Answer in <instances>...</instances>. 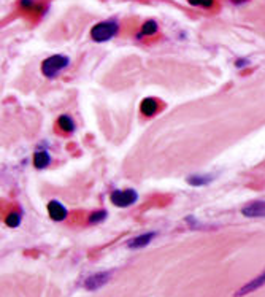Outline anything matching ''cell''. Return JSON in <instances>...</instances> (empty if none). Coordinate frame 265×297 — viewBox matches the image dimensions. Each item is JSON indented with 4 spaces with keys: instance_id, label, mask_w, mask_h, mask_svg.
Instances as JSON below:
<instances>
[{
    "instance_id": "1",
    "label": "cell",
    "mask_w": 265,
    "mask_h": 297,
    "mask_svg": "<svg viewBox=\"0 0 265 297\" xmlns=\"http://www.w3.org/2000/svg\"><path fill=\"white\" fill-rule=\"evenodd\" d=\"M70 64V59L65 57V56H60V54H56V56H51L48 59H45L43 64H42V72L45 76L48 78H53L56 76L60 70H64V68Z\"/></svg>"
},
{
    "instance_id": "2",
    "label": "cell",
    "mask_w": 265,
    "mask_h": 297,
    "mask_svg": "<svg viewBox=\"0 0 265 297\" xmlns=\"http://www.w3.org/2000/svg\"><path fill=\"white\" fill-rule=\"evenodd\" d=\"M118 34V24L113 21H107V23H99L93 27V31H91V37H93V40L102 43V42H107L110 38H113Z\"/></svg>"
},
{
    "instance_id": "3",
    "label": "cell",
    "mask_w": 265,
    "mask_h": 297,
    "mask_svg": "<svg viewBox=\"0 0 265 297\" xmlns=\"http://www.w3.org/2000/svg\"><path fill=\"white\" fill-rule=\"evenodd\" d=\"M111 202L116 207H129L137 201V192L127 189V191H115L111 194Z\"/></svg>"
},
{
    "instance_id": "4",
    "label": "cell",
    "mask_w": 265,
    "mask_h": 297,
    "mask_svg": "<svg viewBox=\"0 0 265 297\" xmlns=\"http://www.w3.org/2000/svg\"><path fill=\"white\" fill-rule=\"evenodd\" d=\"M111 278V272H100L96 275H91L89 278L84 281V288L89 291H96L99 288H102L104 284H107Z\"/></svg>"
},
{
    "instance_id": "5",
    "label": "cell",
    "mask_w": 265,
    "mask_h": 297,
    "mask_svg": "<svg viewBox=\"0 0 265 297\" xmlns=\"http://www.w3.org/2000/svg\"><path fill=\"white\" fill-rule=\"evenodd\" d=\"M48 213L54 221H64L67 216V210L57 201H51L48 204Z\"/></svg>"
},
{
    "instance_id": "6",
    "label": "cell",
    "mask_w": 265,
    "mask_h": 297,
    "mask_svg": "<svg viewBox=\"0 0 265 297\" xmlns=\"http://www.w3.org/2000/svg\"><path fill=\"white\" fill-rule=\"evenodd\" d=\"M244 216L257 218V216H265V202H252L248 207L243 209Z\"/></svg>"
},
{
    "instance_id": "7",
    "label": "cell",
    "mask_w": 265,
    "mask_h": 297,
    "mask_svg": "<svg viewBox=\"0 0 265 297\" xmlns=\"http://www.w3.org/2000/svg\"><path fill=\"white\" fill-rule=\"evenodd\" d=\"M265 284V272L262 275H259L257 278H254L252 281H249L248 284H244L243 288L237 292V297L240 295H244V294H248V292H252V291H256L257 288H260V286Z\"/></svg>"
},
{
    "instance_id": "8",
    "label": "cell",
    "mask_w": 265,
    "mask_h": 297,
    "mask_svg": "<svg viewBox=\"0 0 265 297\" xmlns=\"http://www.w3.org/2000/svg\"><path fill=\"white\" fill-rule=\"evenodd\" d=\"M154 232H149V234H143V235H138L135 237V239L129 240L127 246L129 248H134V250H138V248H143V246H146L152 239H154Z\"/></svg>"
},
{
    "instance_id": "9",
    "label": "cell",
    "mask_w": 265,
    "mask_h": 297,
    "mask_svg": "<svg viewBox=\"0 0 265 297\" xmlns=\"http://www.w3.org/2000/svg\"><path fill=\"white\" fill-rule=\"evenodd\" d=\"M140 110L146 116H152L157 112V102L154 101V98H145L140 105Z\"/></svg>"
},
{
    "instance_id": "10",
    "label": "cell",
    "mask_w": 265,
    "mask_h": 297,
    "mask_svg": "<svg viewBox=\"0 0 265 297\" xmlns=\"http://www.w3.org/2000/svg\"><path fill=\"white\" fill-rule=\"evenodd\" d=\"M49 161H51V157L46 151H38L34 156V165L37 169H45V167L49 165Z\"/></svg>"
},
{
    "instance_id": "11",
    "label": "cell",
    "mask_w": 265,
    "mask_h": 297,
    "mask_svg": "<svg viewBox=\"0 0 265 297\" xmlns=\"http://www.w3.org/2000/svg\"><path fill=\"white\" fill-rule=\"evenodd\" d=\"M57 124H59V127L62 129L64 132H72L73 129H75V126H73V121L70 120L68 116H60L59 120H57Z\"/></svg>"
},
{
    "instance_id": "12",
    "label": "cell",
    "mask_w": 265,
    "mask_h": 297,
    "mask_svg": "<svg viewBox=\"0 0 265 297\" xmlns=\"http://www.w3.org/2000/svg\"><path fill=\"white\" fill-rule=\"evenodd\" d=\"M157 32V24L154 21H146L141 27V35H154Z\"/></svg>"
},
{
    "instance_id": "13",
    "label": "cell",
    "mask_w": 265,
    "mask_h": 297,
    "mask_svg": "<svg viewBox=\"0 0 265 297\" xmlns=\"http://www.w3.org/2000/svg\"><path fill=\"white\" fill-rule=\"evenodd\" d=\"M5 223L10 227H16V226H19V223H21V216H19V213H10L5 218Z\"/></svg>"
},
{
    "instance_id": "14",
    "label": "cell",
    "mask_w": 265,
    "mask_h": 297,
    "mask_svg": "<svg viewBox=\"0 0 265 297\" xmlns=\"http://www.w3.org/2000/svg\"><path fill=\"white\" fill-rule=\"evenodd\" d=\"M107 218V212H104V210H100V212H96V213H93L89 216V223L91 224H97V223H100V221H104Z\"/></svg>"
},
{
    "instance_id": "15",
    "label": "cell",
    "mask_w": 265,
    "mask_h": 297,
    "mask_svg": "<svg viewBox=\"0 0 265 297\" xmlns=\"http://www.w3.org/2000/svg\"><path fill=\"white\" fill-rule=\"evenodd\" d=\"M188 2L194 7H202V8H211L215 5V0H188Z\"/></svg>"
},
{
    "instance_id": "16",
    "label": "cell",
    "mask_w": 265,
    "mask_h": 297,
    "mask_svg": "<svg viewBox=\"0 0 265 297\" xmlns=\"http://www.w3.org/2000/svg\"><path fill=\"white\" fill-rule=\"evenodd\" d=\"M188 181L191 184H194V186H202V184H205L207 181H210V176H191Z\"/></svg>"
},
{
    "instance_id": "17",
    "label": "cell",
    "mask_w": 265,
    "mask_h": 297,
    "mask_svg": "<svg viewBox=\"0 0 265 297\" xmlns=\"http://www.w3.org/2000/svg\"><path fill=\"white\" fill-rule=\"evenodd\" d=\"M233 4H241V2H244V0H232Z\"/></svg>"
}]
</instances>
